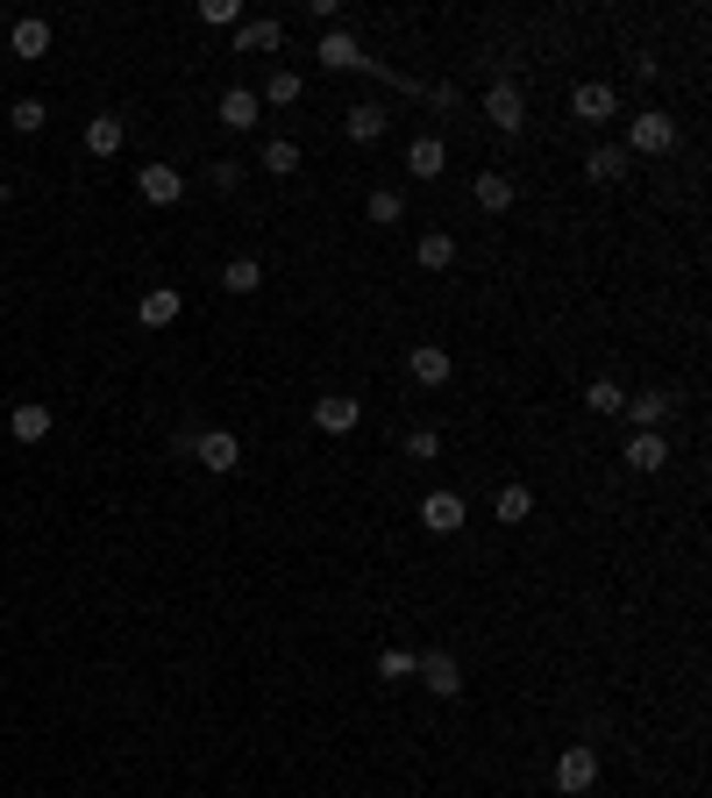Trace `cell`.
Returning <instances> with one entry per match:
<instances>
[{"instance_id": "1", "label": "cell", "mask_w": 712, "mask_h": 798, "mask_svg": "<svg viewBox=\"0 0 712 798\" xmlns=\"http://www.w3.org/2000/svg\"><path fill=\"white\" fill-rule=\"evenodd\" d=\"M592 785H599V756H592V748H584V742H570L563 756H556V791L584 798V791H592Z\"/></svg>"}, {"instance_id": "2", "label": "cell", "mask_w": 712, "mask_h": 798, "mask_svg": "<svg viewBox=\"0 0 712 798\" xmlns=\"http://www.w3.org/2000/svg\"><path fill=\"white\" fill-rule=\"evenodd\" d=\"M570 114H578V122H584V129H605V122H613V114H620V100H613V86H605V79H584V86H578V94H570Z\"/></svg>"}, {"instance_id": "3", "label": "cell", "mask_w": 712, "mask_h": 798, "mask_svg": "<svg viewBox=\"0 0 712 798\" xmlns=\"http://www.w3.org/2000/svg\"><path fill=\"white\" fill-rule=\"evenodd\" d=\"M627 150H642V157L677 150V122H670V114H634V122H627Z\"/></svg>"}, {"instance_id": "4", "label": "cell", "mask_w": 712, "mask_h": 798, "mask_svg": "<svg viewBox=\"0 0 712 798\" xmlns=\"http://www.w3.org/2000/svg\"><path fill=\"white\" fill-rule=\"evenodd\" d=\"M135 193H143L150 207H178V200H186V172H172V164H143V172H135Z\"/></svg>"}, {"instance_id": "5", "label": "cell", "mask_w": 712, "mask_h": 798, "mask_svg": "<svg viewBox=\"0 0 712 798\" xmlns=\"http://www.w3.org/2000/svg\"><path fill=\"white\" fill-rule=\"evenodd\" d=\"M463 521H471L463 492H428V500H420V528H428V535H457Z\"/></svg>"}, {"instance_id": "6", "label": "cell", "mask_w": 712, "mask_h": 798, "mask_svg": "<svg viewBox=\"0 0 712 798\" xmlns=\"http://www.w3.org/2000/svg\"><path fill=\"white\" fill-rule=\"evenodd\" d=\"M449 371H457V364H449L442 342H414V350H406V379H414V385H449Z\"/></svg>"}, {"instance_id": "7", "label": "cell", "mask_w": 712, "mask_h": 798, "mask_svg": "<svg viewBox=\"0 0 712 798\" xmlns=\"http://www.w3.org/2000/svg\"><path fill=\"white\" fill-rule=\"evenodd\" d=\"M484 114H492V129H499V135H521V129H527V108H521V86H506V79H499L492 94H484Z\"/></svg>"}, {"instance_id": "8", "label": "cell", "mask_w": 712, "mask_h": 798, "mask_svg": "<svg viewBox=\"0 0 712 798\" xmlns=\"http://www.w3.org/2000/svg\"><path fill=\"white\" fill-rule=\"evenodd\" d=\"M193 457H200V463H207V471H215V478H221V471H235V463H242V442H235V435H229V428H207V435H200V442H193Z\"/></svg>"}, {"instance_id": "9", "label": "cell", "mask_w": 712, "mask_h": 798, "mask_svg": "<svg viewBox=\"0 0 712 798\" xmlns=\"http://www.w3.org/2000/svg\"><path fill=\"white\" fill-rule=\"evenodd\" d=\"M357 420H363V400H342V393L314 400V428H321V435H350Z\"/></svg>"}, {"instance_id": "10", "label": "cell", "mask_w": 712, "mask_h": 798, "mask_svg": "<svg viewBox=\"0 0 712 798\" xmlns=\"http://www.w3.org/2000/svg\"><path fill=\"white\" fill-rule=\"evenodd\" d=\"M178 314H186V293H178V285H157V293H143L135 321H143V328H172Z\"/></svg>"}, {"instance_id": "11", "label": "cell", "mask_w": 712, "mask_h": 798, "mask_svg": "<svg viewBox=\"0 0 712 798\" xmlns=\"http://www.w3.org/2000/svg\"><path fill=\"white\" fill-rule=\"evenodd\" d=\"M414 670L428 677V691H435V699H457V691H463V670H457V656H442V649H435V656H420Z\"/></svg>"}, {"instance_id": "12", "label": "cell", "mask_w": 712, "mask_h": 798, "mask_svg": "<svg viewBox=\"0 0 712 798\" xmlns=\"http://www.w3.org/2000/svg\"><path fill=\"white\" fill-rule=\"evenodd\" d=\"M215 114H221V129H256V114H264V100H256L250 86H229Z\"/></svg>"}, {"instance_id": "13", "label": "cell", "mask_w": 712, "mask_h": 798, "mask_svg": "<svg viewBox=\"0 0 712 798\" xmlns=\"http://www.w3.org/2000/svg\"><path fill=\"white\" fill-rule=\"evenodd\" d=\"M8 43H14V57H29V65H36V57L51 51V22H43V14H22V22L8 29Z\"/></svg>"}, {"instance_id": "14", "label": "cell", "mask_w": 712, "mask_h": 798, "mask_svg": "<svg viewBox=\"0 0 712 798\" xmlns=\"http://www.w3.org/2000/svg\"><path fill=\"white\" fill-rule=\"evenodd\" d=\"M442 164H449L442 135H414V143H406V172L414 178H442Z\"/></svg>"}, {"instance_id": "15", "label": "cell", "mask_w": 712, "mask_h": 798, "mask_svg": "<svg viewBox=\"0 0 712 798\" xmlns=\"http://www.w3.org/2000/svg\"><path fill=\"white\" fill-rule=\"evenodd\" d=\"M385 122H392V114L377 108V100H357V108L342 114V129H350V143H377V135H385Z\"/></svg>"}, {"instance_id": "16", "label": "cell", "mask_w": 712, "mask_h": 798, "mask_svg": "<svg viewBox=\"0 0 712 798\" xmlns=\"http://www.w3.org/2000/svg\"><path fill=\"white\" fill-rule=\"evenodd\" d=\"M86 150H94V157H114L121 143H129V129H121V114H94V122H86V135H79Z\"/></svg>"}, {"instance_id": "17", "label": "cell", "mask_w": 712, "mask_h": 798, "mask_svg": "<svg viewBox=\"0 0 712 798\" xmlns=\"http://www.w3.org/2000/svg\"><path fill=\"white\" fill-rule=\"evenodd\" d=\"M314 57H321L328 72H363V65H371L357 36H321V51H314Z\"/></svg>"}, {"instance_id": "18", "label": "cell", "mask_w": 712, "mask_h": 798, "mask_svg": "<svg viewBox=\"0 0 712 798\" xmlns=\"http://www.w3.org/2000/svg\"><path fill=\"white\" fill-rule=\"evenodd\" d=\"M8 428H14V442H43V435H51V406H43V400H22L8 414Z\"/></svg>"}, {"instance_id": "19", "label": "cell", "mask_w": 712, "mask_h": 798, "mask_svg": "<svg viewBox=\"0 0 712 798\" xmlns=\"http://www.w3.org/2000/svg\"><path fill=\"white\" fill-rule=\"evenodd\" d=\"M285 43V22L278 14H271V22H242L235 29V57H250V51H278Z\"/></svg>"}, {"instance_id": "20", "label": "cell", "mask_w": 712, "mask_h": 798, "mask_svg": "<svg viewBox=\"0 0 712 798\" xmlns=\"http://www.w3.org/2000/svg\"><path fill=\"white\" fill-rule=\"evenodd\" d=\"M627 463L634 471H662V463H670V442H662V428H642L627 442Z\"/></svg>"}, {"instance_id": "21", "label": "cell", "mask_w": 712, "mask_h": 798, "mask_svg": "<svg viewBox=\"0 0 712 798\" xmlns=\"http://www.w3.org/2000/svg\"><path fill=\"white\" fill-rule=\"evenodd\" d=\"M471 200L484 207V215H506V207H513V178H506V172H478Z\"/></svg>"}, {"instance_id": "22", "label": "cell", "mask_w": 712, "mask_h": 798, "mask_svg": "<svg viewBox=\"0 0 712 798\" xmlns=\"http://www.w3.org/2000/svg\"><path fill=\"white\" fill-rule=\"evenodd\" d=\"M256 285H264V264H256V258H229V264H221V293L250 299Z\"/></svg>"}, {"instance_id": "23", "label": "cell", "mask_w": 712, "mask_h": 798, "mask_svg": "<svg viewBox=\"0 0 712 798\" xmlns=\"http://www.w3.org/2000/svg\"><path fill=\"white\" fill-rule=\"evenodd\" d=\"M584 178H599V186H613V178H627V150H620V143H599L592 157H584Z\"/></svg>"}, {"instance_id": "24", "label": "cell", "mask_w": 712, "mask_h": 798, "mask_svg": "<svg viewBox=\"0 0 712 798\" xmlns=\"http://www.w3.org/2000/svg\"><path fill=\"white\" fill-rule=\"evenodd\" d=\"M670 393H642V400H627V406H620V414H627L634 420V428H662V420H670Z\"/></svg>"}, {"instance_id": "25", "label": "cell", "mask_w": 712, "mask_h": 798, "mask_svg": "<svg viewBox=\"0 0 712 798\" xmlns=\"http://www.w3.org/2000/svg\"><path fill=\"white\" fill-rule=\"evenodd\" d=\"M414 258L428 264V271H449V264H457V236H449V229H428V236H420V250H414Z\"/></svg>"}, {"instance_id": "26", "label": "cell", "mask_w": 712, "mask_h": 798, "mask_svg": "<svg viewBox=\"0 0 712 798\" xmlns=\"http://www.w3.org/2000/svg\"><path fill=\"white\" fill-rule=\"evenodd\" d=\"M299 94H307V79H299V72H271V79H264V94H256V100H264V108H293Z\"/></svg>"}, {"instance_id": "27", "label": "cell", "mask_w": 712, "mask_h": 798, "mask_svg": "<svg viewBox=\"0 0 712 798\" xmlns=\"http://www.w3.org/2000/svg\"><path fill=\"white\" fill-rule=\"evenodd\" d=\"M264 172H271V178H293V172H299V143L271 135V143H264Z\"/></svg>"}, {"instance_id": "28", "label": "cell", "mask_w": 712, "mask_h": 798, "mask_svg": "<svg viewBox=\"0 0 712 798\" xmlns=\"http://www.w3.org/2000/svg\"><path fill=\"white\" fill-rule=\"evenodd\" d=\"M527 514H535V492H527V485H506V492H499V521H506V528H521Z\"/></svg>"}, {"instance_id": "29", "label": "cell", "mask_w": 712, "mask_h": 798, "mask_svg": "<svg viewBox=\"0 0 712 798\" xmlns=\"http://www.w3.org/2000/svg\"><path fill=\"white\" fill-rule=\"evenodd\" d=\"M363 215H371V221H377V229H392V221H399V215H406V200H399V193H392V186H377V193H371V200H363Z\"/></svg>"}, {"instance_id": "30", "label": "cell", "mask_w": 712, "mask_h": 798, "mask_svg": "<svg viewBox=\"0 0 712 798\" xmlns=\"http://www.w3.org/2000/svg\"><path fill=\"white\" fill-rule=\"evenodd\" d=\"M584 406H592V414H620V406H627V393H620L613 379H599V385H584Z\"/></svg>"}, {"instance_id": "31", "label": "cell", "mask_w": 712, "mask_h": 798, "mask_svg": "<svg viewBox=\"0 0 712 798\" xmlns=\"http://www.w3.org/2000/svg\"><path fill=\"white\" fill-rule=\"evenodd\" d=\"M8 122H14V135H36L43 122H51V114H43V100H14V108H8Z\"/></svg>"}, {"instance_id": "32", "label": "cell", "mask_w": 712, "mask_h": 798, "mask_svg": "<svg viewBox=\"0 0 712 798\" xmlns=\"http://www.w3.org/2000/svg\"><path fill=\"white\" fill-rule=\"evenodd\" d=\"M406 457H414V463H435V457H442V435H435V428H414V435H406Z\"/></svg>"}, {"instance_id": "33", "label": "cell", "mask_w": 712, "mask_h": 798, "mask_svg": "<svg viewBox=\"0 0 712 798\" xmlns=\"http://www.w3.org/2000/svg\"><path fill=\"white\" fill-rule=\"evenodd\" d=\"M414 664H420V656H406V649H385V656H377V677H392V685H399V677H414Z\"/></svg>"}, {"instance_id": "34", "label": "cell", "mask_w": 712, "mask_h": 798, "mask_svg": "<svg viewBox=\"0 0 712 798\" xmlns=\"http://www.w3.org/2000/svg\"><path fill=\"white\" fill-rule=\"evenodd\" d=\"M235 14H242V8H235V0H200V22H207V29H229V22H235Z\"/></svg>"}, {"instance_id": "35", "label": "cell", "mask_w": 712, "mask_h": 798, "mask_svg": "<svg viewBox=\"0 0 712 798\" xmlns=\"http://www.w3.org/2000/svg\"><path fill=\"white\" fill-rule=\"evenodd\" d=\"M207 178H215L221 193H235V186H242V164H229V157H215V164H207Z\"/></svg>"}, {"instance_id": "36", "label": "cell", "mask_w": 712, "mask_h": 798, "mask_svg": "<svg viewBox=\"0 0 712 798\" xmlns=\"http://www.w3.org/2000/svg\"><path fill=\"white\" fill-rule=\"evenodd\" d=\"M0 215H8V178H0Z\"/></svg>"}]
</instances>
